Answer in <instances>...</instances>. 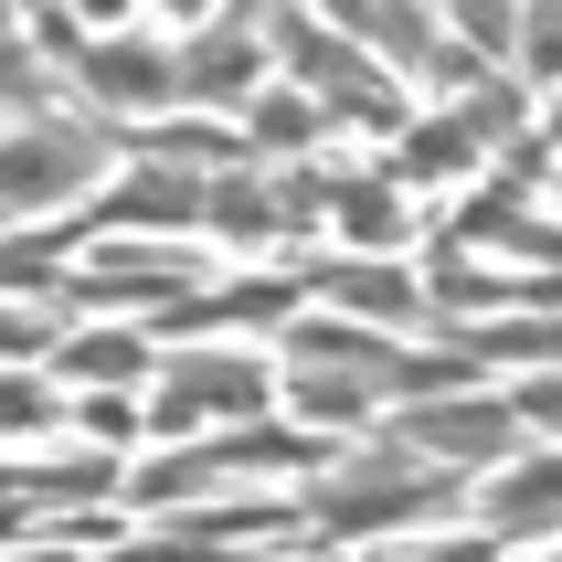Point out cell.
<instances>
[{"mask_svg": "<svg viewBox=\"0 0 562 562\" xmlns=\"http://www.w3.org/2000/svg\"><path fill=\"white\" fill-rule=\"evenodd\" d=\"M255 75H266V32H255L245 11H223V22L191 32V54H181V95L191 106H255Z\"/></svg>", "mask_w": 562, "mask_h": 562, "instance_id": "52a82bcc", "label": "cell"}, {"mask_svg": "<svg viewBox=\"0 0 562 562\" xmlns=\"http://www.w3.org/2000/svg\"><path fill=\"white\" fill-rule=\"evenodd\" d=\"M414 562H499V531H457V541H436V552H414Z\"/></svg>", "mask_w": 562, "mask_h": 562, "instance_id": "4316f807", "label": "cell"}, {"mask_svg": "<svg viewBox=\"0 0 562 562\" xmlns=\"http://www.w3.org/2000/svg\"><path fill=\"white\" fill-rule=\"evenodd\" d=\"M520 64L531 86H562V0H520Z\"/></svg>", "mask_w": 562, "mask_h": 562, "instance_id": "44dd1931", "label": "cell"}, {"mask_svg": "<svg viewBox=\"0 0 562 562\" xmlns=\"http://www.w3.org/2000/svg\"><path fill=\"white\" fill-rule=\"evenodd\" d=\"M477 149H488V127L468 106H446V117H414L404 127V181H468Z\"/></svg>", "mask_w": 562, "mask_h": 562, "instance_id": "4fadbf2b", "label": "cell"}, {"mask_svg": "<svg viewBox=\"0 0 562 562\" xmlns=\"http://www.w3.org/2000/svg\"><path fill=\"white\" fill-rule=\"evenodd\" d=\"M245 127H255V149H266V159H297L318 138V106H308V95H255Z\"/></svg>", "mask_w": 562, "mask_h": 562, "instance_id": "ac0fdd59", "label": "cell"}, {"mask_svg": "<svg viewBox=\"0 0 562 562\" xmlns=\"http://www.w3.org/2000/svg\"><path fill=\"white\" fill-rule=\"evenodd\" d=\"M318 531H404V520H457V468H414V457H350L308 477Z\"/></svg>", "mask_w": 562, "mask_h": 562, "instance_id": "6da1fadb", "label": "cell"}, {"mask_svg": "<svg viewBox=\"0 0 562 562\" xmlns=\"http://www.w3.org/2000/svg\"><path fill=\"white\" fill-rule=\"evenodd\" d=\"M393 393V372H350V361H297V382H286V404H297V425H372V404Z\"/></svg>", "mask_w": 562, "mask_h": 562, "instance_id": "8fae6325", "label": "cell"}, {"mask_svg": "<svg viewBox=\"0 0 562 562\" xmlns=\"http://www.w3.org/2000/svg\"><path fill=\"white\" fill-rule=\"evenodd\" d=\"M159 11H170V22H223L234 0H159Z\"/></svg>", "mask_w": 562, "mask_h": 562, "instance_id": "f1b7e54d", "label": "cell"}, {"mask_svg": "<svg viewBox=\"0 0 562 562\" xmlns=\"http://www.w3.org/2000/svg\"><path fill=\"white\" fill-rule=\"evenodd\" d=\"M64 372L75 382H149V340L138 329H86V340H64Z\"/></svg>", "mask_w": 562, "mask_h": 562, "instance_id": "e0dca14e", "label": "cell"}, {"mask_svg": "<svg viewBox=\"0 0 562 562\" xmlns=\"http://www.w3.org/2000/svg\"><path fill=\"white\" fill-rule=\"evenodd\" d=\"M318 11H329L350 43H382L414 86H477V54H468V43H446L414 0H318Z\"/></svg>", "mask_w": 562, "mask_h": 562, "instance_id": "5b68a950", "label": "cell"}, {"mask_svg": "<svg viewBox=\"0 0 562 562\" xmlns=\"http://www.w3.org/2000/svg\"><path fill=\"white\" fill-rule=\"evenodd\" d=\"M43 425H64V404L43 393V382H22V372H11V436H43Z\"/></svg>", "mask_w": 562, "mask_h": 562, "instance_id": "603a6c76", "label": "cell"}, {"mask_svg": "<svg viewBox=\"0 0 562 562\" xmlns=\"http://www.w3.org/2000/svg\"><path fill=\"white\" fill-rule=\"evenodd\" d=\"M75 75H86L106 106H181V54H159V43H86L75 54Z\"/></svg>", "mask_w": 562, "mask_h": 562, "instance_id": "ba28073f", "label": "cell"}, {"mask_svg": "<svg viewBox=\"0 0 562 562\" xmlns=\"http://www.w3.org/2000/svg\"><path fill=\"white\" fill-rule=\"evenodd\" d=\"M509 404H520V425H531V436H562V372H541V382H520V393H509Z\"/></svg>", "mask_w": 562, "mask_h": 562, "instance_id": "7402d4cb", "label": "cell"}, {"mask_svg": "<svg viewBox=\"0 0 562 562\" xmlns=\"http://www.w3.org/2000/svg\"><path fill=\"white\" fill-rule=\"evenodd\" d=\"M318 286L340 297V308H361V329H436V286H414L404 266H318Z\"/></svg>", "mask_w": 562, "mask_h": 562, "instance_id": "9c48e42d", "label": "cell"}, {"mask_svg": "<svg viewBox=\"0 0 562 562\" xmlns=\"http://www.w3.org/2000/svg\"><path fill=\"white\" fill-rule=\"evenodd\" d=\"M22 350H54V318L43 308H11V361H22Z\"/></svg>", "mask_w": 562, "mask_h": 562, "instance_id": "83f0119b", "label": "cell"}, {"mask_svg": "<svg viewBox=\"0 0 562 562\" xmlns=\"http://www.w3.org/2000/svg\"><path fill=\"white\" fill-rule=\"evenodd\" d=\"M170 382H181L202 414H223V425H245V414L277 404V372H266L255 350H181V361H170Z\"/></svg>", "mask_w": 562, "mask_h": 562, "instance_id": "30bf717a", "label": "cell"}, {"mask_svg": "<svg viewBox=\"0 0 562 562\" xmlns=\"http://www.w3.org/2000/svg\"><path fill=\"white\" fill-rule=\"evenodd\" d=\"M552 138H562V117H552Z\"/></svg>", "mask_w": 562, "mask_h": 562, "instance_id": "4dcf8cb0", "label": "cell"}, {"mask_svg": "<svg viewBox=\"0 0 562 562\" xmlns=\"http://www.w3.org/2000/svg\"><path fill=\"white\" fill-rule=\"evenodd\" d=\"M106 488H117V457H22V477H11V520L64 509V499H106Z\"/></svg>", "mask_w": 562, "mask_h": 562, "instance_id": "5bb4252c", "label": "cell"}, {"mask_svg": "<svg viewBox=\"0 0 562 562\" xmlns=\"http://www.w3.org/2000/svg\"><path fill=\"white\" fill-rule=\"evenodd\" d=\"M117 562H223V541L181 531V541H138V552H117Z\"/></svg>", "mask_w": 562, "mask_h": 562, "instance_id": "d4e9b609", "label": "cell"}, {"mask_svg": "<svg viewBox=\"0 0 562 562\" xmlns=\"http://www.w3.org/2000/svg\"><path fill=\"white\" fill-rule=\"evenodd\" d=\"M457 11V43L468 54H509L520 64V0H446Z\"/></svg>", "mask_w": 562, "mask_h": 562, "instance_id": "ffe728a7", "label": "cell"}, {"mask_svg": "<svg viewBox=\"0 0 562 562\" xmlns=\"http://www.w3.org/2000/svg\"><path fill=\"white\" fill-rule=\"evenodd\" d=\"M329 234H340L350 255H393L414 234V223H404V191H393V181H340V191H329Z\"/></svg>", "mask_w": 562, "mask_h": 562, "instance_id": "9a60e30c", "label": "cell"}, {"mask_svg": "<svg viewBox=\"0 0 562 562\" xmlns=\"http://www.w3.org/2000/svg\"><path fill=\"white\" fill-rule=\"evenodd\" d=\"M468 350L477 361H562V318H488Z\"/></svg>", "mask_w": 562, "mask_h": 562, "instance_id": "d6986e66", "label": "cell"}, {"mask_svg": "<svg viewBox=\"0 0 562 562\" xmlns=\"http://www.w3.org/2000/svg\"><path fill=\"white\" fill-rule=\"evenodd\" d=\"M488 531H562V446L520 477H488Z\"/></svg>", "mask_w": 562, "mask_h": 562, "instance_id": "2e32d148", "label": "cell"}, {"mask_svg": "<svg viewBox=\"0 0 562 562\" xmlns=\"http://www.w3.org/2000/svg\"><path fill=\"white\" fill-rule=\"evenodd\" d=\"M552 562H562V552H552Z\"/></svg>", "mask_w": 562, "mask_h": 562, "instance_id": "1f68e13d", "label": "cell"}, {"mask_svg": "<svg viewBox=\"0 0 562 562\" xmlns=\"http://www.w3.org/2000/svg\"><path fill=\"white\" fill-rule=\"evenodd\" d=\"M202 202H213V181H191L181 159H138V170H127L86 223H64L54 245H86V234H106V245H117V234H191Z\"/></svg>", "mask_w": 562, "mask_h": 562, "instance_id": "277c9868", "label": "cell"}, {"mask_svg": "<svg viewBox=\"0 0 562 562\" xmlns=\"http://www.w3.org/2000/svg\"><path fill=\"white\" fill-rule=\"evenodd\" d=\"M117 149H127V138L95 127V117H32V127H11V213H64Z\"/></svg>", "mask_w": 562, "mask_h": 562, "instance_id": "7a4b0ae2", "label": "cell"}, {"mask_svg": "<svg viewBox=\"0 0 562 562\" xmlns=\"http://www.w3.org/2000/svg\"><path fill=\"white\" fill-rule=\"evenodd\" d=\"M393 436H404L414 457H446V468H488V457H509V436H520V404H509V393H425Z\"/></svg>", "mask_w": 562, "mask_h": 562, "instance_id": "8992f818", "label": "cell"}, {"mask_svg": "<svg viewBox=\"0 0 562 562\" xmlns=\"http://www.w3.org/2000/svg\"><path fill=\"white\" fill-rule=\"evenodd\" d=\"M149 425H159V436H191V425H213V414H202V404L181 393V382L159 372V404H149Z\"/></svg>", "mask_w": 562, "mask_h": 562, "instance_id": "cb8c5ba5", "label": "cell"}, {"mask_svg": "<svg viewBox=\"0 0 562 562\" xmlns=\"http://www.w3.org/2000/svg\"><path fill=\"white\" fill-rule=\"evenodd\" d=\"M277 32H286V64H297V75H308L318 95H329V106H340V117H372V127H393V138H404V95L382 86L372 64H361V43H350L340 22H308V11H277Z\"/></svg>", "mask_w": 562, "mask_h": 562, "instance_id": "3957f363", "label": "cell"}, {"mask_svg": "<svg viewBox=\"0 0 562 562\" xmlns=\"http://www.w3.org/2000/svg\"><path fill=\"white\" fill-rule=\"evenodd\" d=\"M75 425H86V436H95V446H117V436H127V425H138V414H127V404H117V393H95V404H75Z\"/></svg>", "mask_w": 562, "mask_h": 562, "instance_id": "484cf974", "label": "cell"}, {"mask_svg": "<svg viewBox=\"0 0 562 562\" xmlns=\"http://www.w3.org/2000/svg\"><path fill=\"white\" fill-rule=\"evenodd\" d=\"M75 11H86V22H117V11H127V0H75Z\"/></svg>", "mask_w": 562, "mask_h": 562, "instance_id": "f546056e", "label": "cell"}, {"mask_svg": "<svg viewBox=\"0 0 562 562\" xmlns=\"http://www.w3.org/2000/svg\"><path fill=\"white\" fill-rule=\"evenodd\" d=\"M202 223H213L223 245H277L286 234V202H277V181H266V170H213V202H202Z\"/></svg>", "mask_w": 562, "mask_h": 562, "instance_id": "7c38bea8", "label": "cell"}]
</instances>
